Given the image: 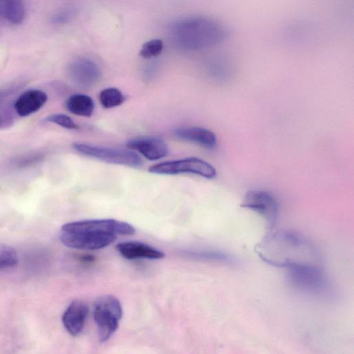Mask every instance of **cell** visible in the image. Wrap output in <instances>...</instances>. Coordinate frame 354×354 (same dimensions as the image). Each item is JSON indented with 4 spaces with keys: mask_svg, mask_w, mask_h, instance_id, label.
Listing matches in <instances>:
<instances>
[{
    "mask_svg": "<svg viewBox=\"0 0 354 354\" xmlns=\"http://www.w3.org/2000/svg\"><path fill=\"white\" fill-rule=\"evenodd\" d=\"M255 251L263 261L277 267L319 266L315 247L293 232L277 231L267 235L256 245Z\"/></svg>",
    "mask_w": 354,
    "mask_h": 354,
    "instance_id": "6da1fadb",
    "label": "cell"
},
{
    "mask_svg": "<svg viewBox=\"0 0 354 354\" xmlns=\"http://www.w3.org/2000/svg\"><path fill=\"white\" fill-rule=\"evenodd\" d=\"M131 224L113 219H90L63 225L59 237L66 246L80 250H99L113 243L119 235H132Z\"/></svg>",
    "mask_w": 354,
    "mask_h": 354,
    "instance_id": "7a4b0ae2",
    "label": "cell"
},
{
    "mask_svg": "<svg viewBox=\"0 0 354 354\" xmlns=\"http://www.w3.org/2000/svg\"><path fill=\"white\" fill-rule=\"evenodd\" d=\"M169 35L176 47L197 51L216 47L230 35L227 26L206 16L192 17L173 23Z\"/></svg>",
    "mask_w": 354,
    "mask_h": 354,
    "instance_id": "3957f363",
    "label": "cell"
},
{
    "mask_svg": "<svg viewBox=\"0 0 354 354\" xmlns=\"http://www.w3.org/2000/svg\"><path fill=\"white\" fill-rule=\"evenodd\" d=\"M122 316V308L118 298L105 295L96 299L93 305V317L101 343L109 340L115 333Z\"/></svg>",
    "mask_w": 354,
    "mask_h": 354,
    "instance_id": "277c9868",
    "label": "cell"
},
{
    "mask_svg": "<svg viewBox=\"0 0 354 354\" xmlns=\"http://www.w3.org/2000/svg\"><path fill=\"white\" fill-rule=\"evenodd\" d=\"M288 269V279L296 290L318 295L328 287L327 280L318 266H298Z\"/></svg>",
    "mask_w": 354,
    "mask_h": 354,
    "instance_id": "5b68a950",
    "label": "cell"
},
{
    "mask_svg": "<svg viewBox=\"0 0 354 354\" xmlns=\"http://www.w3.org/2000/svg\"><path fill=\"white\" fill-rule=\"evenodd\" d=\"M73 149L79 153L100 160L116 165L139 167L142 160L136 152L111 147H100L86 143L75 142Z\"/></svg>",
    "mask_w": 354,
    "mask_h": 354,
    "instance_id": "8992f818",
    "label": "cell"
},
{
    "mask_svg": "<svg viewBox=\"0 0 354 354\" xmlns=\"http://www.w3.org/2000/svg\"><path fill=\"white\" fill-rule=\"evenodd\" d=\"M149 171L157 174L174 175L191 173L212 179L216 175L215 168L209 162L195 157L163 162L151 166Z\"/></svg>",
    "mask_w": 354,
    "mask_h": 354,
    "instance_id": "52a82bcc",
    "label": "cell"
},
{
    "mask_svg": "<svg viewBox=\"0 0 354 354\" xmlns=\"http://www.w3.org/2000/svg\"><path fill=\"white\" fill-rule=\"evenodd\" d=\"M241 207L252 209L273 226L277 219L279 205L275 198L269 192L262 190H250L245 196Z\"/></svg>",
    "mask_w": 354,
    "mask_h": 354,
    "instance_id": "ba28073f",
    "label": "cell"
},
{
    "mask_svg": "<svg viewBox=\"0 0 354 354\" xmlns=\"http://www.w3.org/2000/svg\"><path fill=\"white\" fill-rule=\"evenodd\" d=\"M68 73L72 81L80 88L88 89L93 86L101 77L98 65L88 58H79L68 66Z\"/></svg>",
    "mask_w": 354,
    "mask_h": 354,
    "instance_id": "9c48e42d",
    "label": "cell"
},
{
    "mask_svg": "<svg viewBox=\"0 0 354 354\" xmlns=\"http://www.w3.org/2000/svg\"><path fill=\"white\" fill-rule=\"evenodd\" d=\"M127 147L140 153L149 160H157L166 156L169 152L167 145L157 137L142 136L127 141Z\"/></svg>",
    "mask_w": 354,
    "mask_h": 354,
    "instance_id": "30bf717a",
    "label": "cell"
},
{
    "mask_svg": "<svg viewBox=\"0 0 354 354\" xmlns=\"http://www.w3.org/2000/svg\"><path fill=\"white\" fill-rule=\"evenodd\" d=\"M88 313V306L84 301L73 300L65 310L62 319L67 332L73 336L80 334L84 328Z\"/></svg>",
    "mask_w": 354,
    "mask_h": 354,
    "instance_id": "8fae6325",
    "label": "cell"
},
{
    "mask_svg": "<svg viewBox=\"0 0 354 354\" xmlns=\"http://www.w3.org/2000/svg\"><path fill=\"white\" fill-rule=\"evenodd\" d=\"M116 249L122 257L127 259H160L165 257L162 251L139 241L120 243Z\"/></svg>",
    "mask_w": 354,
    "mask_h": 354,
    "instance_id": "7c38bea8",
    "label": "cell"
},
{
    "mask_svg": "<svg viewBox=\"0 0 354 354\" xmlns=\"http://www.w3.org/2000/svg\"><path fill=\"white\" fill-rule=\"evenodd\" d=\"M174 134L178 139L196 143L207 149L214 148L217 143L214 133L203 127H180L175 129Z\"/></svg>",
    "mask_w": 354,
    "mask_h": 354,
    "instance_id": "4fadbf2b",
    "label": "cell"
},
{
    "mask_svg": "<svg viewBox=\"0 0 354 354\" xmlns=\"http://www.w3.org/2000/svg\"><path fill=\"white\" fill-rule=\"evenodd\" d=\"M46 93L39 89H30L23 93L15 103L17 113L28 116L39 111L46 102Z\"/></svg>",
    "mask_w": 354,
    "mask_h": 354,
    "instance_id": "5bb4252c",
    "label": "cell"
},
{
    "mask_svg": "<svg viewBox=\"0 0 354 354\" xmlns=\"http://www.w3.org/2000/svg\"><path fill=\"white\" fill-rule=\"evenodd\" d=\"M66 106L75 115L91 117L94 111L95 103L90 96L78 93L72 95L67 99Z\"/></svg>",
    "mask_w": 354,
    "mask_h": 354,
    "instance_id": "9a60e30c",
    "label": "cell"
},
{
    "mask_svg": "<svg viewBox=\"0 0 354 354\" xmlns=\"http://www.w3.org/2000/svg\"><path fill=\"white\" fill-rule=\"evenodd\" d=\"M23 0H0V16L13 24L21 23L24 18Z\"/></svg>",
    "mask_w": 354,
    "mask_h": 354,
    "instance_id": "2e32d148",
    "label": "cell"
},
{
    "mask_svg": "<svg viewBox=\"0 0 354 354\" xmlns=\"http://www.w3.org/2000/svg\"><path fill=\"white\" fill-rule=\"evenodd\" d=\"M99 100L104 108L111 109L121 105L125 101V97L120 90L109 87L100 91Z\"/></svg>",
    "mask_w": 354,
    "mask_h": 354,
    "instance_id": "e0dca14e",
    "label": "cell"
},
{
    "mask_svg": "<svg viewBox=\"0 0 354 354\" xmlns=\"http://www.w3.org/2000/svg\"><path fill=\"white\" fill-rule=\"evenodd\" d=\"M18 257L16 250L11 246L0 245V269L10 268L17 263Z\"/></svg>",
    "mask_w": 354,
    "mask_h": 354,
    "instance_id": "ac0fdd59",
    "label": "cell"
},
{
    "mask_svg": "<svg viewBox=\"0 0 354 354\" xmlns=\"http://www.w3.org/2000/svg\"><path fill=\"white\" fill-rule=\"evenodd\" d=\"M162 48L163 44L160 39H151L143 44L140 51V56L145 59L157 57L162 52Z\"/></svg>",
    "mask_w": 354,
    "mask_h": 354,
    "instance_id": "d6986e66",
    "label": "cell"
},
{
    "mask_svg": "<svg viewBox=\"0 0 354 354\" xmlns=\"http://www.w3.org/2000/svg\"><path fill=\"white\" fill-rule=\"evenodd\" d=\"M46 120L57 124L67 129H77L78 125L67 115L62 113L52 114Z\"/></svg>",
    "mask_w": 354,
    "mask_h": 354,
    "instance_id": "ffe728a7",
    "label": "cell"
}]
</instances>
